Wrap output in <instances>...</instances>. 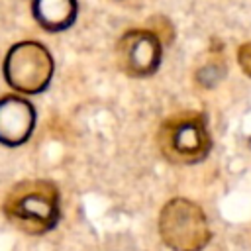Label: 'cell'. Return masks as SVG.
Here are the masks:
<instances>
[{"label":"cell","mask_w":251,"mask_h":251,"mask_svg":"<svg viewBox=\"0 0 251 251\" xmlns=\"http://www.w3.org/2000/svg\"><path fill=\"white\" fill-rule=\"evenodd\" d=\"M4 214L18 229L29 235L51 231L61 218L59 190L55 182L35 178L14 184L4 198Z\"/></svg>","instance_id":"obj_1"},{"label":"cell","mask_w":251,"mask_h":251,"mask_svg":"<svg viewBox=\"0 0 251 251\" xmlns=\"http://www.w3.org/2000/svg\"><path fill=\"white\" fill-rule=\"evenodd\" d=\"M157 143L163 157L176 165H194L208 157L212 135L204 114L184 110L169 116L157 133Z\"/></svg>","instance_id":"obj_2"},{"label":"cell","mask_w":251,"mask_h":251,"mask_svg":"<svg viewBox=\"0 0 251 251\" xmlns=\"http://www.w3.org/2000/svg\"><path fill=\"white\" fill-rule=\"evenodd\" d=\"M159 235L173 251H202L212 239L204 210L188 198H173L161 208Z\"/></svg>","instance_id":"obj_3"},{"label":"cell","mask_w":251,"mask_h":251,"mask_svg":"<svg viewBox=\"0 0 251 251\" xmlns=\"http://www.w3.org/2000/svg\"><path fill=\"white\" fill-rule=\"evenodd\" d=\"M51 53L37 41L16 43L4 59L6 82L22 94L43 92L53 78Z\"/></svg>","instance_id":"obj_4"},{"label":"cell","mask_w":251,"mask_h":251,"mask_svg":"<svg viewBox=\"0 0 251 251\" xmlns=\"http://www.w3.org/2000/svg\"><path fill=\"white\" fill-rule=\"evenodd\" d=\"M118 67L133 78L153 75L163 57V43L151 29H129L116 45Z\"/></svg>","instance_id":"obj_5"},{"label":"cell","mask_w":251,"mask_h":251,"mask_svg":"<svg viewBox=\"0 0 251 251\" xmlns=\"http://www.w3.org/2000/svg\"><path fill=\"white\" fill-rule=\"evenodd\" d=\"M35 127V108L22 96L0 98V143L18 147L25 143Z\"/></svg>","instance_id":"obj_6"},{"label":"cell","mask_w":251,"mask_h":251,"mask_svg":"<svg viewBox=\"0 0 251 251\" xmlns=\"http://www.w3.org/2000/svg\"><path fill=\"white\" fill-rule=\"evenodd\" d=\"M33 16L47 31H63L76 18V0H33Z\"/></svg>","instance_id":"obj_7"},{"label":"cell","mask_w":251,"mask_h":251,"mask_svg":"<svg viewBox=\"0 0 251 251\" xmlns=\"http://www.w3.org/2000/svg\"><path fill=\"white\" fill-rule=\"evenodd\" d=\"M226 75V63H224V57L218 53V55H212V59L208 63H204L198 71H196V80L210 88L214 84H218Z\"/></svg>","instance_id":"obj_8"},{"label":"cell","mask_w":251,"mask_h":251,"mask_svg":"<svg viewBox=\"0 0 251 251\" xmlns=\"http://www.w3.org/2000/svg\"><path fill=\"white\" fill-rule=\"evenodd\" d=\"M237 63L241 67V71L251 76V41L249 43H243L239 49H237Z\"/></svg>","instance_id":"obj_9"}]
</instances>
